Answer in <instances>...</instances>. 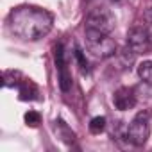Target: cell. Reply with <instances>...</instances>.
Returning a JSON list of instances; mask_svg holds the SVG:
<instances>
[{
  "instance_id": "4",
  "label": "cell",
  "mask_w": 152,
  "mask_h": 152,
  "mask_svg": "<svg viewBox=\"0 0 152 152\" xmlns=\"http://www.w3.org/2000/svg\"><path fill=\"white\" fill-rule=\"evenodd\" d=\"M86 29L111 34V31L115 29V16H113V13L109 9H106V7L91 9L88 13V16H86Z\"/></svg>"
},
{
  "instance_id": "7",
  "label": "cell",
  "mask_w": 152,
  "mask_h": 152,
  "mask_svg": "<svg viewBox=\"0 0 152 152\" xmlns=\"http://www.w3.org/2000/svg\"><path fill=\"white\" fill-rule=\"evenodd\" d=\"M113 104H115V107L120 109V111L132 109V107L136 106V93H134V90H132V88H127V86L118 88V90L115 91V95H113Z\"/></svg>"
},
{
  "instance_id": "11",
  "label": "cell",
  "mask_w": 152,
  "mask_h": 152,
  "mask_svg": "<svg viewBox=\"0 0 152 152\" xmlns=\"http://www.w3.org/2000/svg\"><path fill=\"white\" fill-rule=\"evenodd\" d=\"M106 116H95V118H91V122H90V132L91 134H100V132H104L106 131Z\"/></svg>"
},
{
  "instance_id": "5",
  "label": "cell",
  "mask_w": 152,
  "mask_h": 152,
  "mask_svg": "<svg viewBox=\"0 0 152 152\" xmlns=\"http://www.w3.org/2000/svg\"><path fill=\"white\" fill-rule=\"evenodd\" d=\"M127 48L132 54H147L152 48V39L148 36V32L145 31V27H134L129 31L127 34Z\"/></svg>"
},
{
  "instance_id": "6",
  "label": "cell",
  "mask_w": 152,
  "mask_h": 152,
  "mask_svg": "<svg viewBox=\"0 0 152 152\" xmlns=\"http://www.w3.org/2000/svg\"><path fill=\"white\" fill-rule=\"evenodd\" d=\"M54 59H56V68H57V79H59V86L61 90L66 93L70 91L72 88V75L68 72V66H66V59H64V48L63 45H56L54 48Z\"/></svg>"
},
{
  "instance_id": "3",
  "label": "cell",
  "mask_w": 152,
  "mask_h": 152,
  "mask_svg": "<svg viewBox=\"0 0 152 152\" xmlns=\"http://www.w3.org/2000/svg\"><path fill=\"white\" fill-rule=\"evenodd\" d=\"M148 134H150V125H148V113L145 111H141V113H138L132 120H131V124H129V127H127V131H125V138L129 140V143H132L134 147H141V145H145V141L148 140Z\"/></svg>"
},
{
  "instance_id": "10",
  "label": "cell",
  "mask_w": 152,
  "mask_h": 152,
  "mask_svg": "<svg viewBox=\"0 0 152 152\" xmlns=\"http://www.w3.org/2000/svg\"><path fill=\"white\" fill-rule=\"evenodd\" d=\"M20 77H22L20 72H11V70H7V72L4 73V86H6V88H15V86L18 88L20 83L23 81V79H22V81H16V79H20Z\"/></svg>"
},
{
  "instance_id": "13",
  "label": "cell",
  "mask_w": 152,
  "mask_h": 152,
  "mask_svg": "<svg viewBox=\"0 0 152 152\" xmlns=\"http://www.w3.org/2000/svg\"><path fill=\"white\" fill-rule=\"evenodd\" d=\"M143 27H145V31L148 32V36H150V39H152V9H147L145 11V15H143Z\"/></svg>"
},
{
  "instance_id": "9",
  "label": "cell",
  "mask_w": 152,
  "mask_h": 152,
  "mask_svg": "<svg viewBox=\"0 0 152 152\" xmlns=\"http://www.w3.org/2000/svg\"><path fill=\"white\" fill-rule=\"evenodd\" d=\"M138 75L140 79L147 84H152V61H143L138 66Z\"/></svg>"
},
{
  "instance_id": "8",
  "label": "cell",
  "mask_w": 152,
  "mask_h": 152,
  "mask_svg": "<svg viewBox=\"0 0 152 152\" xmlns=\"http://www.w3.org/2000/svg\"><path fill=\"white\" fill-rule=\"evenodd\" d=\"M18 90H20V99L22 100H34V99H38V88L27 79H23L20 83Z\"/></svg>"
},
{
  "instance_id": "12",
  "label": "cell",
  "mask_w": 152,
  "mask_h": 152,
  "mask_svg": "<svg viewBox=\"0 0 152 152\" xmlns=\"http://www.w3.org/2000/svg\"><path fill=\"white\" fill-rule=\"evenodd\" d=\"M23 120H25V124L29 127H38L41 124V115L38 111H27L25 116H23Z\"/></svg>"
},
{
  "instance_id": "1",
  "label": "cell",
  "mask_w": 152,
  "mask_h": 152,
  "mask_svg": "<svg viewBox=\"0 0 152 152\" xmlns=\"http://www.w3.org/2000/svg\"><path fill=\"white\" fill-rule=\"evenodd\" d=\"M11 32L23 41H38L52 31L54 16L36 6H20L9 13L7 18Z\"/></svg>"
},
{
  "instance_id": "2",
  "label": "cell",
  "mask_w": 152,
  "mask_h": 152,
  "mask_svg": "<svg viewBox=\"0 0 152 152\" xmlns=\"http://www.w3.org/2000/svg\"><path fill=\"white\" fill-rule=\"evenodd\" d=\"M86 47L95 57H100V59H107L116 54L115 39L106 32H99L91 29H86Z\"/></svg>"
},
{
  "instance_id": "14",
  "label": "cell",
  "mask_w": 152,
  "mask_h": 152,
  "mask_svg": "<svg viewBox=\"0 0 152 152\" xmlns=\"http://www.w3.org/2000/svg\"><path fill=\"white\" fill-rule=\"evenodd\" d=\"M75 57H77V61H79V64H81V70L83 72H88V61L84 59V54H83V50L77 47L75 48Z\"/></svg>"
}]
</instances>
